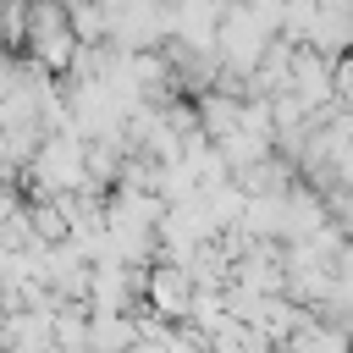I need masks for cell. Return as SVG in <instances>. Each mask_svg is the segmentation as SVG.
I'll use <instances>...</instances> for the list:
<instances>
[{"label": "cell", "instance_id": "1", "mask_svg": "<svg viewBox=\"0 0 353 353\" xmlns=\"http://www.w3.org/2000/svg\"><path fill=\"white\" fill-rule=\"evenodd\" d=\"M154 309L160 314H188V281L182 276H154Z\"/></svg>", "mask_w": 353, "mask_h": 353}, {"label": "cell", "instance_id": "2", "mask_svg": "<svg viewBox=\"0 0 353 353\" xmlns=\"http://www.w3.org/2000/svg\"><path fill=\"white\" fill-rule=\"evenodd\" d=\"M292 353H347V336L342 331H325V325H309V331H298V347Z\"/></svg>", "mask_w": 353, "mask_h": 353}]
</instances>
